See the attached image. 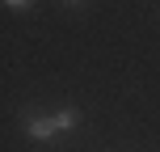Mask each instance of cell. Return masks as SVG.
I'll use <instances>...</instances> for the list:
<instances>
[{"label": "cell", "instance_id": "277c9868", "mask_svg": "<svg viewBox=\"0 0 160 152\" xmlns=\"http://www.w3.org/2000/svg\"><path fill=\"white\" fill-rule=\"evenodd\" d=\"M68 4H80V0H68Z\"/></svg>", "mask_w": 160, "mask_h": 152}, {"label": "cell", "instance_id": "3957f363", "mask_svg": "<svg viewBox=\"0 0 160 152\" xmlns=\"http://www.w3.org/2000/svg\"><path fill=\"white\" fill-rule=\"evenodd\" d=\"M4 4H8V8H25L30 0H4Z\"/></svg>", "mask_w": 160, "mask_h": 152}, {"label": "cell", "instance_id": "7a4b0ae2", "mask_svg": "<svg viewBox=\"0 0 160 152\" xmlns=\"http://www.w3.org/2000/svg\"><path fill=\"white\" fill-rule=\"evenodd\" d=\"M76 123H80V110H59L55 118H51V127H55V135H68V131H76Z\"/></svg>", "mask_w": 160, "mask_h": 152}, {"label": "cell", "instance_id": "6da1fadb", "mask_svg": "<svg viewBox=\"0 0 160 152\" xmlns=\"http://www.w3.org/2000/svg\"><path fill=\"white\" fill-rule=\"evenodd\" d=\"M21 131L30 139H38V144H42V139H55V127H51V118H42V114H30V118L21 123Z\"/></svg>", "mask_w": 160, "mask_h": 152}]
</instances>
